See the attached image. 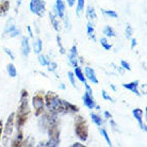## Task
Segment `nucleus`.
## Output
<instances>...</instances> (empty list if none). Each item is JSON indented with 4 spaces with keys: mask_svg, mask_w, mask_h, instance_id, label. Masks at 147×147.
Segmentation results:
<instances>
[{
    "mask_svg": "<svg viewBox=\"0 0 147 147\" xmlns=\"http://www.w3.org/2000/svg\"><path fill=\"white\" fill-rule=\"evenodd\" d=\"M101 13L109 16V17H111V18H117L118 17L117 13L115 11H112V10H101Z\"/></svg>",
    "mask_w": 147,
    "mask_h": 147,
    "instance_id": "7c9ffc66",
    "label": "nucleus"
},
{
    "mask_svg": "<svg viewBox=\"0 0 147 147\" xmlns=\"http://www.w3.org/2000/svg\"><path fill=\"white\" fill-rule=\"evenodd\" d=\"M49 19H50V22H51V25H52V27H53L55 31L59 32L60 31V22H59V20H58V16H57V14H55L53 12H50V13H49Z\"/></svg>",
    "mask_w": 147,
    "mask_h": 147,
    "instance_id": "6ab92c4d",
    "label": "nucleus"
},
{
    "mask_svg": "<svg viewBox=\"0 0 147 147\" xmlns=\"http://www.w3.org/2000/svg\"><path fill=\"white\" fill-rule=\"evenodd\" d=\"M139 83H140V81L139 80H134V81H131V82H129V83H123V88H127L129 91H131V92L136 96H142V94L140 93L139 91Z\"/></svg>",
    "mask_w": 147,
    "mask_h": 147,
    "instance_id": "f8f14e48",
    "label": "nucleus"
},
{
    "mask_svg": "<svg viewBox=\"0 0 147 147\" xmlns=\"http://www.w3.org/2000/svg\"><path fill=\"white\" fill-rule=\"evenodd\" d=\"M130 40H131V46H130V47H131V49H133V48L136 47V38H132V37H131Z\"/></svg>",
    "mask_w": 147,
    "mask_h": 147,
    "instance_id": "37998d69",
    "label": "nucleus"
},
{
    "mask_svg": "<svg viewBox=\"0 0 147 147\" xmlns=\"http://www.w3.org/2000/svg\"><path fill=\"white\" fill-rule=\"evenodd\" d=\"M68 61H69L70 65L73 67L78 66V50L77 45H73V47L70 48L69 55H68Z\"/></svg>",
    "mask_w": 147,
    "mask_h": 147,
    "instance_id": "ddd939ff",
    "label": "nucleus"
},
{
    "mask_svg": "<svg viewBox=\"0 0 147 147\" xmlns=\"http://www.w3.org/2000/svg\"><path fill=\"white\" fill-rule=\"evenodd\" d=\"M30 12L38 17H43L46 12V4L44 0H30Z\"/></svg>",
    "mask_w": 147,
    "mask_h": 147,
    "instance_id": "423d86ee",
    "label": "nucleus"
},
{
    "mask_svg": "<svg viewBox=\"0 0 147 147\" xmlns=\"http://www.w3.org/2000/svg\"><path fill=\"white\" fill-rule=\"evenodd\" d=\"M110 124H111V126H112V129H113L114 131H117V130H118L117 125H116V123H115L112 118H110Z\"/></svg>",
    "mask_w": 147,
    "mask_h": 147,
    "instance_id": "ea45409f",
    "label": "nucleus"
},
{
    "mask_svg": "<svg viewBox=\"0 0 147 147\" xmlns=\"http://www.w3.org/2000/svg\"><path fill=\"white\" fill-rule=\"evenodd\" d=\"M82 100H83V103L86 108H88L90 110H93V109H98L99 110L100 107L98 105H96V101L94 99V96H90L86 92H84V95L82 96Z\"/></svg>",
    "mask_w": 147,
    "mask_h": 147,
    "instance_id": "1a4fd4ad",
    "label": "nucleus"
},
{
    "mask_svg": "<svg viewBox=\"0 0 147 147\" xmlns=\"http://www.w3.org/2000/svg\"><path fill=\"white\" fill-rule=\"evenodd\" d=\"M84 86H85V92L88 93L90 96H93V90L92 88L88 84V83H84Z\"/></svg>",
    "mask_w": 147,
    "mask_h": 147,
    "instance_id": "58836bf2",
    "label": "nucleus"
},
{
    "mask_svg": "<svg viewBox=\"0 0 147 147\" xmlns=\"http://www.w3.org/2000/svg\"><path fill=\"white\" fill-rule=\"evenodd\" d=\"M32 106L34 109V115L35 116H40L44 113L45 109V99L44 95L42 93H37L32 98Z\"/></svg>",
    "mask_w": 147,
    "mask_h": 147,
    "instance_id": "39448f33",
    "label": "nucleus"
},
{
    "mask_svg": "<svg viewBox=\"0 0 147 147\" xmlns=\"http://www.w3.org/2000/svg\"><path fill=\"white\" fill-rule=\"evenodd\" d=\"M84 75H85V78L90 80L92 82L93 84H98L99 83V81L97 79V76H96V73L95 70L93 69L92 67H84Z\"/></svg>",
    "mask_w": 147,
    "mask_h": 147,
    "instance_id": "4468645a",
    "label": "nucleus"
},
{
    "mask_svg": "<svg viewBox=\"0 0 147 147\" xmlns=\"http://www.w3.org/2000/svg\"><path fill=\"white\" fill-rule=\"evenodd\" d=\"M91 118H92L93 123H94L96 126H98V127H101V126L103 125V119L100 117L98 114L91 113Z\"/></svg>",
    "mask_w": 147,
    "mask_h": 147,
    "instance_id": "a878e982",
    "label": "nucleus"
},
{
    "mask_svg": "<svg viewBox=\"0 0 147 147\" xmlns=\"http://www.w3.org/2000/svg\"><path fill=\"white\" fill-rule=\"evenodd\" d=\"M101 95H102V98L103 100H108V101H111V102H114V99L111 97L109 94L107 93L106 90H102V92H101Z\"/></svg>",
    "mask_w": 147,
    "mask_h": 147,
    "instance_id": "c9c22d12",
    "label": "nucleus"
},
{
    "mask_svg": "<svg viewBox=\"0 0 147 147\" xmlns=\"http://www.w3.org/2000/svg\"><path fill=\"white\" fill-rule=\"evenodd\" d=\"M100 133H101V136L105 138V140H106V142H107L108 145H109V146H112V145H113V144H112V141L110 140V136H109L108 132L106 131V129L100 128Z\"/></svg>",
    "mask_w": 147,
    "mask_h": 147,
    "instance_id": "c756f323",
    "label": "nucleus"
},
{
    "mask_svg": "<svg viewBox=\"0 0 147 147\" xmlns=\"http://www.w3.org/2000/svg\"><path fill=\"white\" fill-rule=\"evenodd\" d=\"M103 115H105V117L106 118H109V119L112 118V114H111L109 111H105V112H103Z\"/></svg>",
    "mask_w": 147,
    "mask_h": 147,
    "instance_id": "79ce46f5",
    "label": "nucleus"
},
{
    "mask_svg": "<svg viewBox=\"0 0 147 147\" xmlns=\"http://www.w3.org/2000/svg\"><path fill=\"white\" fill-rule=\"evenodd\" d=\"M30 107H29V94L26 90H22L20 94V100H19L17 113L15 114V127L17 130L22 128L29 118L30 115Z\"/></svg>",
    "mask_w": 147,
    "mask_h": 147,
    "instance_id": "f257e3e1",
    "label": "nucleus"
},
{
    "mask_svg": "<svg viewBox=\"0 0 147 147\" xmlns=\"http://www.w3.org/2000/svg\"><path fill=\"white\" fill-rule=\"evenodd\" d=\"M15 128V113L12 112L10 114V116L7 117V123H5V126H3V130L2 132L4 133L5 136H10L13 133V130Z\"/></svg>",
    "mask_w": 147,
    "mask_h": 147,
    "instance_id": "6e6552de",
    "label": "nucleus"
},
{
    "mask_svg": "<svg viewBox=\"0 0 147 147\" xmlns=\"http://www.w3.org/2000/svg\"><path fill=\"white\" fill-rule=\"evenodd\" d=\"M13 146H22V145H25V141H24V133H22V129L18 130V134H17V138L15 139V141L12 144Z\"/></svg>",
    "mask_w": 147,
    "mask_h": 147,
    "instance_id": "5701e85b",
    "label": "nucleus"
},
{
    "mask_svg": "<svg viewBox=\"0 0 147 147\" xmlns=\"http://www.w3.org/2000/svg\"><path fill=\"white\" fill-rule=\"evenodd\" d=\"M85 0H77V7H76V14L77 16H80L81 13L84 11Z\"/></svg>",
    "mask_w": 147,
    "mask_h": 147,
    "instance_id": "bb28decb",
    "label": "nucleus"
},
{
    "mask_svg": "<svg viewBox=\"0 0 147 147\" xmlns=\"http://www.w3.org/2000/svg\"><path fill=\"white\" fill-rule=\"evenodd\" d=\"M4 52H5V53L10 57V59H11V60L15 59V57H14V55H13V52L11 51V49H9V48H4Z\"/></svg>",
    "mask_w": 147,
    "mask_h": 147,
    "instance_id": "4c0bfd02",
    "label": "nucleus"
},
{
    "mask_svg": "<svg viewBox=\"0 0 147 147\" xmlns=\"http://www.w3.org/2000/svg\"><path fill=\"white\" fill-rule=\"evenodd\" d=\"M27 30H28V32H29V35L31 38H33V33H32V30H31V27L28 26L27 27Z\"/></svg>",
    "mask_w": 147,
    "mask_h": 147,
    "instance_id": "c03bdc74",
    "label": "nucleus"
},
{
    "mask_svg": "<svg viewBox=\"0 0 147 147\" xmlns=\"http://www.w3.org/2000/svg\"><path fill=\"white\" fill-rule=\"evenodd\" d=\"M57 43H58V47H59L60 53H61V55H65L66 51H65V48H64V46H63V44H62V40H61V36H60V35H57Z\"/></svg>",
    "mask_w": 147,
    "mask_h": 147,
    "instance_id": "2f4dec72",
    "label": "nucleus"
},
{
    "mask_svg": "<svg viewBox=\"0 0 147 147\" xmlns=\"http://www.w3.org/2000/svg\"><path fill=\"white\" fill-rule=\"evenodd\" d=\"M86 34L90 40H92L93 42H96V34H95V29L94 26L92 25V22H88L86 25Z\"/></svg>",
    "mask_w": 147,
    "mask_h": 147,
    "instance_id": "412c9836",
    "label": "nucleus"
},
{
    "mask_svg": "<svg viewBox=\"0 0 147 147\" xmlns=\"http://www.w3.org/2000/svg\"><path fill=\"white\" fill-rule=\"evenodd\" d=\"M47 130L49 139L46 142V144H43V146H58L60 145V131L58 128V124L49 126Z\"/></svg>",
    "mask_w": 147,
    "mask_h": 147,
    "instance_id": "20e7f679",
    "label": "nucleus"
},
{
    "mask_svg": "<svg viewBox=\"0 0 147 147\" xmlns=\"http://www.w3.org/2000/svg\"><path fill=\"white\" fill-rule=\"evenodd\" d=\"M3 34L4 36H7V37H16L20 34V30L17 29L16 22H14L13 18H10L7 20V25L4 27Z\"/></svg>",
    "mask_w": 147,
    "mask_h": 147,
    "instance_id": "0eeeda50",
    "label": "nucleus"
},
{
    "mask_svg": "<svg viewBox=\"0 0 147 147\" xmlns=\"http://www.w3.org/2000/svg\"><path fill=\"white\" fill-rule=\"evenodd\" d=\"M85 15H86V18L90 20V22H95L97 19V14H96L95 9L92 7V5H88L86 7V12H85Z\"/></svg>",
    "mask_w": 147,
    "mask_h": 147,
    "instance_id": "a211bd4d",
    "label": "nucleus"
},
{
    "mask_svg": "<svg viewBox=\"0 0 147 147\" xmlns=\"http://www.w3.org/2000/svg\"><path fill=\"white\" fill-rule=\"evenodd\" d=\"M67 75H68V79H69L71 85H73L74 88H76V77L74 75V71H68Z\"/></svg>",
    "mask_w": 147,
    "mask_h": 147,
    "instance_id": "f704fd0d",
    "label": "nucleus"
},
{
    "mask_svg": "<svg viewBox=\"0 0 147 147\" xmlns=\"http://www.w3.org/2000/svg\"><path fill=\"white\" fill-rule=\"evenodd\" d=\"M37 61H38V63H40L42 66H47L48 65V63L50 62V60L48 59L46 55H38V57H37Z\"/></svg>",
    "mask_w": 147,
    "mask_h": 147,
    "instance_id": "cd10ccee",
    "label": "nucleus"
},
{
    "mask_svg": "<svg viewBox=\"0 0 147 147\" xmlns=\"http://www.w3.org/2000/svg\"><path fill=\"white\" fill-rule=\"evenodd\" d=\"M79 108L73 103L63 100V113H77Z\"/></svg>",
    "mask_w": 147,
    "mask_h": 147,
    "instance_id": "dca6fc26",
    "label": "nucleus"
},
{
    "mask_svg": "<svg viewBox=\"0 0 147 147\" xmlns=\"http://www.w3.org/2000/svg\"><path fill=\"white\" fill-rule=\"evenodd\" d=\"M7 75L11 78H15L17 76V69H16V67H15V65L13 63H9L7 65Z\"/></svg>",
    "mask_w": 147,
    "mask_h": 147,
    "instance_id": "b1692460",
    "label": "nucleus"
},
{
    "mask_svg": "<svg viewBox=\"0 0 147 147\" xmlns=\"http://www.w3.org/2000/svg\"><path fill=\"white\" fill-rule=\"evenodd\" d=\"M102 33L105 34L106 37H109V38H112V37L116 36V32L114 31V29L111 26H106L102 30Z\"/></svg>",
    "mask_w": 147,
    "mask_h": 147,
    "instance_id": "4be33fe9",
    "label": "nucleus"
},
{
    "mask_svg": "<svg viewBox=\"0 0 147 147\" xmlns=\"http://www.w3.org/2000/svg\"><path fill=\"white\" fill-rule=\"evenodd\" d=\"M132 27L130 24H127V26H126V37H127V40H130L131 37H132Z\"/></svg>",
    "mask_w": 147,
    "mask_h": 147,
    "instance_id": "473e14b6",
    "label": "nucleus"
},
{
    "mask_svg": "<svg viewBox=\"0 0 147 147\" xmlns=\"http://www.w3.org/2000/svg\"><path fill=\"white\" fill-rule=\"evenodd\" d=\"M143 114H144L143 110L140 109V108H136V109H133L132 110V115L134 116V118H136V121H138L140 128L143 130L144 132H146L147 128H146V126L143 124Z\"/></svg>",
    "mask_w": 147,
    "mask_h": 147,
    "instance_id": "9d476101",
    "label": "nucleus"
},
{
    "mask_svg": "<svg viewBox=\"0 0 147 147\" xmlns=\"http://www.w3.org/2000/svg\"><path fill=\"white\" fill-rule=\"evenodd\" d=\"M67 4H68V7H73L76 3V0H66Z\"/></svg>",
    "mask_w": 147,
    "mask_h": 147,
    "instance_id": "a19ab883",
    "label": "nucleus"
},
{
    "mask_svg": "<svg viewBox=\"0 0 147 147\" xmlns=\"http://www.w3.org/2000/svg\"><path fill=\"white\" fill-rule=\"evenodd\" d=\"M10 10V2L7 0H0V17L7 14Z\"/></svg>",
    "mask_w": 147,
    "mask_h": 147,
    "instance_id": "aec40b11",
    "label": "nucleus"
},
{
    "mask_svg": "<svg viewBox=\"0 0 147 147\" xmlns=\"http://www.w3.org/2000/svg\"><path fill=\"white\" fill-rule=\"evenodd\" d=\"M121 66L124 68V69L128 70V71H130L131 70V66H130V64H129L128 62H126L125 60H121Z\"/></svg>",
    "mask_w": 147,
    "mask_h": 147,
    "instance_id": "e433bc0d",
    "label": "nucleus"
},
{
    "mask_svg": "<svg viewBox=\"0 0 147 147\" xmlns=\"http://www.w3.org/2000/svg\"><path fill=\"white\" fill-rule=\"evenodd\" d=\"M20 52H22V55H24L25 58L29 57L30 52H31L29 38H28L27 36H22V43H20Z\"/></svg>",
    "mask_w": 147,
    "mask_h": 147,
    "instance_id": "9b49d317",
    "label": "nucleus"
},
{
    "mask_svg": "<svg viewBox=\"0 0 147 147\" xmlns=\"http://www.w3.org/2000/svg\"><path fill=\"white\" fill-rule=\"evenodd\" d=\"M55 13L57 16L59 18H63L65 16V11H66V7H65V3L63 0H55Z\"/></svg>",
    "mask_w": 147,
    "mask_h": 147,
    "instance_id": "2eb2a0df",
    "label": "nucleus"
},
{
    "mask_svg": "<svg viewBox=\"0 0 147 147\" xmlns=\"http://www.w3.org/2000/svg\"><path fill=\"white\" fill-rule=\"evenodd\" d=\"M48 70L50 71V73H55V70H57V68H58V64L55 62H53V61H50V62L48 63Z\"/></svg>",
    "mask_w": 147,
    "mask_h": 147,
    "instance_id": "72a5a7b5",
    "label": "nucleus"
},
{
    "mask_svg": "<svg viewBox=\"0 0 147 147\" xmlns=\"http://www.w3.org/2000/svg\"><path fill=\"white\" fill-rule=\"evenodd\" d=\"M45 106L49 111L55 113H63V100L55 92H47L44 97Z\"/></svg>",
    "mask_w": 147,
    "mask_h": 147,
    "instance_id": "f03ea898",
    "label": "nucleus"
},
{
    "mask_svg": "<svg viewBox=\"0 0 147 147\" xmlns=\"http://www.w3.org/2000/svg\"><path fill=\"white\" fill-rule=\"evenodd\" d=\"M71 146L73 147H83L84 145H83V144H81V143H74Z\"/></svg>",
    "mask_w": 147,
    "mask_h": 147,
    "instance_id": "49530a36",
    "label": "nucleus"
},
{
    "mask_svg": "<svg viewBox=\"0 0 147 147\" xmlns=\"http://www.w3.org/2000/svg\"><path fill=\"white\" fill-rule=\"evenodd\" d=\"M99 42H100V44H101V47H102L105 50H110L111 48H112V45L108 42V40L106 37H101Z\"/></svg>",
    "mask_w": 147,
    "mask_h": 147,
    "instance_id": "c85d7f7f",
    "label": "nucleus"
},
{
    "mask_svg": "<svg viewBox=\"0 0 147 147\" xmlns=\"http://www.w3.org/2000/svg\"><path fill=\"white\" fill-rule=\"evenodd\" d=\"M75 133L79 138V140L85 141L88 138V123L82 116H77L75 119Z\"/></svg>",
    "mask_w": 147,
    "mask_h": 147,
    "instance_id": "7ed1b4c3",
    "label": "nucleus"
},
{
    "mask_svg": "<svg viewBox=\"0 0 147 147\" xmlns=\"http://www.w3.org/2000/svg\"><path fill=\"white\" fill-rule=\"evenodd\" d=\"M43 50V42L40 38H37L35 42L33 43V51L36 53V55H40Z\"/></svg>",
    "mask_w": 147,
    "mask_h": 147,
    "instance_id": "393cba45",
    "label": "nucleus"
},
{
    "mask_svg": "<svg viewBox=\"0 0 147 147\" xmlns=\"http://www.w3.org/2000/svg\"><path fill=\"white\" fill-rule=\"evenodd\" d=\"M110 86L112 88V90H113V91H116V88H115V86H114L113 84H110Z\"/></svg>",
    "mask_w": 147,
    "mask_h": 147,
    "instance_id": "de8ad7c7",
    "label": "nucleus"
},
{
    "mask_svg": "<svg viewBox=\"0 0 147 147\" xmlns=\"http://www.w3.org/2000/svg\"><path fill=\"white\" fill-rule=\"evenodd\" d=\"M75 69H74V75H75V77L78 78V80L80 81L81 83H86V78H85L84 74H83V71H82V68L79 66H76L74 67Z\"/></svg>",
    "mask_w": 147,
    "mask_h": 147,
    "instance_id": "f3484780",
    "label": "nucleus"
},
{
    "mask_svg": "<svg viewBox=\"0 0 147 147\" xmlns=\"http://www.w3.org/2000/svg\"><path fill=\"white\" fill-rule=\"evenodd\" d=\"M2 130H3V123L0 121V139H1V134H2Z\"/></svg>",
    "mask_w": 147,
    "mask_h": 147,
    "instance_id": "a18cd8bd",
    "label": "nucleus"
}]
</instances>
